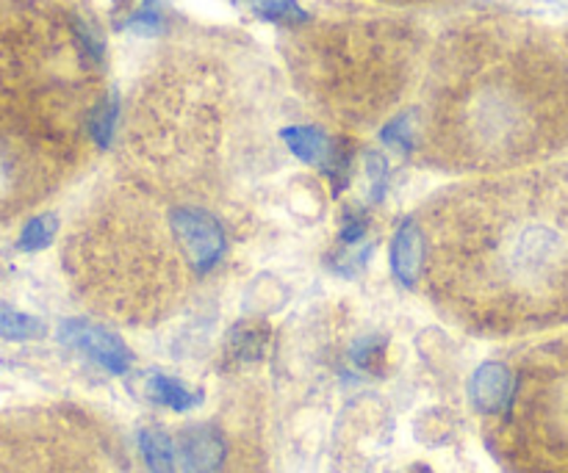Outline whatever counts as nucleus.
<instances>
[{"label": "nucleus", "instance_id": "obj_1", "mask_svg": "<svg viewBox=\"0 0 568 473\" xmlns=\"http://www.w3.org/2000/svg\"><path fill=\"white\" fill-rule=\"evenodd\" d=\"M416 225L444 319L486 338L568 327V164L455 183Z\"/></svg>", "mask_w": 568, "mask_h": 473}, {"label": "nucleus", "instance_id": "obj_2", "mask_svg": "<svg viewBox=\"0 0 568 473\" xmlns=\"http://www.w3.org/2000/svg\"><path fill=\"white\" fill-rule=\"evenodd\" d=\"M416 153L455 175H505L568 155V48L536 22L475 17L427 59Z\"/></svg>", "mask_w": 568, "mask_h": 473}, {"label": "nucleus", "instance_id": "obj_3", "mask_svg": "<svg viewBox=\"0 0 568 473\" xmlns=\"http://www.w3.org/2000/svg\"><path fill=\"white\" fill-rule=\"evenodd\" d=\"M242 225L227 192H170L116 172L72 219L61 264L94 313L159 325L233 264Z\"/></svg>", "mask_w": 568, "mask_h": 473}, {"label": "nucleus", "instance_id": "obj_4", "mask_svg": "<svg viewBox=\"0 0 568 473\" xmlns=\"http://www.w3.org/2000/svg\"><path fill=\"white\" fill-rule=\"evenodd\" d=\"M105 103L103 53L67 0H0V227L81 175Z\"/></svg>", "mask_w": 568, "mask_h": 473}, {"label": "nucleus", "instance_id": "obj_5", "mask_svg": "<svg viewBox=\"0 0 568 473\" xmlns=\"http://www.w3.org/2000/svg\"><path fill=\"white\" fill-rule=\"evenodd\" d=\"M283 55L300 94L349 131L386 120L422 83L430 59L422 28L375 14L303 22Z\"/></svg>", "mask_w": 568, "mask_h": 473}, {"label": "nucleus", "instance_id": "obj_6", "mask_svg": "<svg viewBox=\"0 0 568 473\" xmlns=\"http://www.w3.org/2000/svg\"><path fill=\"white\" fill-rule=\"evenodd\" d=\"M483 435L505 473H568V332L514 352L508 399Z\"/></svg>", "mask_w": 568, "mask_h": 473}, {"label": "nucleus", "instance_id": "obj_7", "mask_svg": "<svg viewBox=\"0 0 568 473\" xmlns=\"http://www.w3.org/2000/svg\"><path fill=\"white\" fill-rule=\"evenodd\" d=\"M0 473H125L114 438L72 408L0 413Z\"/></svg>", "mask_w": 568, "mask_h": 473}, {"label": "nucleus", "instance_id": "obj_8", "mask_svg": "<svg viewBox=\"0 0 568 473\" xmlns=\"http://www.w3.org/2000/svg\"><path fill=\"white\" fill-rule=\"evenodd\" d=\"M61 341L87 352L94 363H100L105 371H111V374H125V371L131 369V349L122 343L120 336L109 332L105 327L94 325V321H67V325L61 327Z\"/></svg>", "mask_w": 568, "mask_h": 473}, {"label": "nucleus", "instance_id": "obj_9", "mask_svg": "<svg viewBox=\"0 0 568 473\" xmlns=\"http://www.w3.org/2000/svg\"><path fill=\"white\" fill-rule=\"evenodd\" d=\"M394 275L405 288H416L422 280V266H425V241H422V230L416 219L403 222V227L394 236L392 249Z\"/></svg>", "mask_w": 568, "mask_h": 473}, {"label": "nucleus", "instance_id": "obj_10", "mask_svg": "<svg viewBox=\"0 0 568 473\" xmlns=\"http://www.w3.org/2000/svg\"><path fill=\"white\" fill-rule=\"evenodd\" d=\"M183 469L186 473H216L222 463V438L211 424L192 426L181 441Z\"/></svg>", "mask_w": 568, "mask_h": 473}, {"label": "nucleus", "instance_id": "obj_11", "mask_svg": "<svg viewBox=\"0 0 568 473\" xmlns=\"http://www.w3.org/2000/svg\"><path fill=\"white\" fill-rule=\"evenodd\" d=\"M510 391V366L505 363H486L475 374L471 382V402L483 415H494L505 404Z\"/></svg>", "mask_w": 568, "mask_h": 473}, {"label": "nucleus", "instance_id": "obj_12", "mask_svg": "<svg viewBox=\"0 0 568 473\" xmlns=\"http://www.w3.org/2000/svg\"><path fill=\"white\" fill-rule=\"evenodd\" d=\"M139 452H142L150 473H178L175 446L164 430L139 432Z\"/></svg>", "mask_w": 568, "mask_h": 473}, {"label": "nucleus", "instance_id": "obj_13", "mask_svg": "<svg viewBox=\"0 0 568 473\" xmlns=\"http://www.w3.org/2000/svg\"><path fill=\"white\" fill-rule=\"evenodd\" d=\"M150 397H153L159 404H164V408L178 410V413L192 410L194 404L200 402L197 393H192L189 388H183L181 382L170 380V377L164 374H155L153 380H150Z\"/></svg>", "mask_w": 568, "mask_h": 473}, {"label": "nucleus", "instance_id": "obj_14", "mask_svg": "<svg viewBox=\"0 0 568 473\" xmlns=\"http://www.w3.org/2000/svg\"><path fill=\"white\" fill-rule=\"evenodd\" d=\"M258 17L281 25H303L308 22V14L300 9L297 0H244Z\"/></svg>", "mask_w": 568, "mask_h": 473}, {"label": "nucleus", "instance_id": "obj_15", "mask_svg": "<svg viewBox=\"0 0 568 473\" xmlns=\"http://www.w3.org/2000/svg\"><path fill=\"white\" fill-rule=\"evenodd\" d=\"M55 233V222L50 219V216H44V219H31L26 225V233H22V244L26 247H44V244L53 238Z\"/></svg>", "mask_w": 568, "mask_h": 473}, {"label": "nucleus", "instance_id": "obj_16", "mask_svg": "<svg viewBox=\"0 0 568 473\" xmlns=\"http://www.w3.org/2000/svg\"><path fill=\"white\" fill-rule=\"evenodd\" d=\"M388 3H425V0H388Z\"/></svg>", "mask_w": 568, "mask_h": 473}]
</instances>
